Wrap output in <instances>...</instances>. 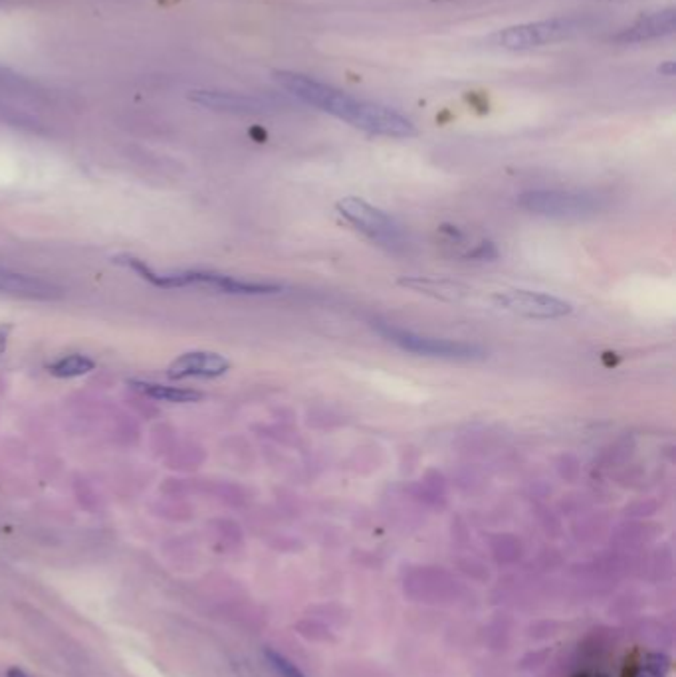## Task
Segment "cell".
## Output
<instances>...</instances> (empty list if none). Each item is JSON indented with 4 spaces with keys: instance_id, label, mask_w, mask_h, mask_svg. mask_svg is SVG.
<instances>
[{
    "instance_id": "cell-1",
    "label": "cell",
    "mask_w": 676,
    "mask_h": 677,
    "mask_svg": "<svg viewBox=\"0 0 676 677\" xmlns=\"http://www.w3.org/2000/svg\"><path fill=\"white\" fill-rule=\"evenodd\" d=\"M274 78L286 91L290 93V96L300 99L302 104L334 115L337 117V120L358 127V129L366 133L381 135V137H395V139L413 137V135L417 133L415 125H413L411 120H407L403 113L395 112V109L387 105L373 104V101H366V99H358L350 96V93H345L334 86H327V83L308 78V75H302V74L278 72Z\"/></svg>"
},
{
    "instance_id": "cell-2",
    "label": "cell",
    "mask_w": 676,
    "mask_h": 677,
    "mask_svg": "<svg viewBox=\"0 0 676 677\" xmlns=\"http://www.w3.org/2000/svg\"><path fill=\"white\" fill-rule=\"evenodd\" d=\"M117 266H123L138 274L141 279L161 290H183V287H199L226 295H274L282 292V285L270 282H250L234 276L218 272H200V269H185V272L159 274L145 261L135 256H115Z\"/></svg>"
},
{
    "instance_id": "cell-3",
    "label": "cell",
    "mask_w": 676,
    "mask_h": 677,
    "mask_svg": "<svg viewBox=\"0 0 676 677\" xmlns=\"http://www.w3.org/2000/svg\"><path fill=\"white\" fill-rule=\"evenodd\" d=\"M373 329L387 343L395 345L397 349L411 354H419V357L444 361H483L486 357V351L483 346L475 343L421 335L415 331H409V329L387 323V321H373Z\"/></svg>"
},
{
    "instance_id": "cell-4",
    "label": "cell",
    "mask_w": 676,
    "mask_h": 677,
    "mask_svg": "<svg viewBox=\"0 0 676 677\" xmlns=\"http://www.w3.org/2000/svg\"><path fill=\"white\" fill-rule=\"evenodd\" d=\"M583 28H586V22L579 19H549L498 30L490 42L504 50H531L576 38Z\"/></svg>"
},
{
    "instance_id": "cell-5",
    "label": "cell",
    "mask_w": 676,
    "mask_h": 677,
    "mask_svg": "<svg viewBox=\"0 0 676 677\" xmlns=\"http://www.w3.org/2000/svg\"><path fill=\"white\" fill-rule=\"evenodd\" d=\"M518 205L530 214L557 220L591 218L603 208V202L593 194L571 191H530L522 194Z\"/></svg>"
},
{
    "instance_id": "cell-6",
    "label": "cell",
    "mask_w": 676,
    "mask_h": 677,
    "mask_svg": "<svg viewBox=\"0 0 676 677\" xmlns=\"http://www.w3.org/2000/svg\"><path fill=\"white\" fill-rule=\"evenodd\" d=\"M337 213L343 220L367 236L371 242L385 246L389 250H399L405 246V234L395 220L385 214L383 210L371 206L369 202L358 197H348L337 202Z\"/></svg>"
},
{
    "instance_id": "cell-7",
    "label": "cell",
    "mask_w": 676,
    "mask_h": 677,
    "mask_svg": "<svg viewBox=\"0 0 676 677\" xmlns=\"http://www.w3.org/2000/svg\"><path fill=\"white\" fill-rule=\"evenodd\" d=\"M492 301L498 307L528 319H560L573 311L570 301L530 290H500L492 295Z\"/></svg>"
},
{
    "instance_id": "cell-8",
    "label": "cell",
    "mask_w": 676,
    "mask_h": 677,
    "mask_svg": "<svg viewBox=\"0 0 676 677\" xmlns=\"http://www.w3.org/2000/svg\"><path fill=\"white\" fill-rule=\"evenodd\" d=\"M228 369H231V361L224 359L223 354L208 351H193L177 357L171 365H169L167 375L173 380L218 378L226 375Z\"/></svg>"
},
{
    "instance_id": "cell-9",
    "label": "cell",
    "mask_w": 676,
    "mask_h": 677,
    "mask_svg": "<svg viewBox=\"0 0 676 677\" xmlns=\"http://www.w3.org/2000/svg\"><path fill=\"white\" fill-rule=\"evenodd\" d=\"M0 293L12 295V298L36 300V301H52L60 300L64 292L62 287L30 274L12 272V269L0 268Z\"/></svg>"
},
{
    "instance_id": "cell-10",
    "label": "cell",
    "mask_w": 676,
    "mask_h": 677,
    "mask_svg": "<svg viewBox=\"0 0 676 677\" xmlns=\"http://www.w3.org/2000/svg\"><path fill=\"white\" fill-rule=\"evenodd\" d=\"M399 285L409 287V290L422 295H430V298L435 300L451 301V303L468 301L472 300V295H475V290H472L470 285L454 282V279H446V277L411 276V277H401Z\"/></svg>"
},
{
    "instance_id": "cell-11",
    "label": "cell",
    "mask_w": 676,
    "mask_h": 677,
    "mask_svg": "<svg viewBox=\"0 0 676 677\" xmlns=\"http://www.w3.org/2000/svg\"><path fill=\"white\" fill-rule=\"evenodd\" d=\"M674 8H664V11L645 14L635 24H631L629 28H625L615 40L623 42V44H639V42L671 36L674 32Z\"/></svg>"
},
{
    "instance_id": "cell-12",
    "label": "cell",
    "mask_w": 676,
    "mask_h": 677,
    "mask_svg": "<svg viewBox=\"0 0 676 677\" xmlns=\"http://www.w3.org/2000/svg\"><path fill=\"white\" fill-rule=\"evenodd\" d=\"M191 99L194 104L223 109V112H234V113H258L266 105L260 99L240 96V93H228V91H194Z\"/></svg>"
},
{
    "instance_id": "cell-13",
    "label": "cell",
    "mask_w": 676,
    "mask_h": 677,
    "mask_svg": "<svg viewBox=\"0 0 676 677\" xmlns=\"http://www.w3.org/2000/svg\"><path fill=\"white\" fill-rule=\"evenodd\" d=\"M130 386L139 394L153 399L157 402H171V404H191L202 401L200 391L194 388H183V386H167L159 383H149V380H131Z\"/></svg>"
},
{
    "instance_id": "cell-14",
    "label": "cell",
    "mask_w": 676,
    "mask_h": 677,
    "mask_svg": "<svg viewBox=\"0 0 676 677\" xmlns=\"http://www.w3.org/2000/svg\"><path fill=\"white\" fill-rule=\"evenodd\" d=\"M96 369V362L91 361L86 354L74 353V354H66V357H60L54 361L52 365H48V372L58 378H75V377H83Z\"/></svg>"
},
{
    "instance_id": "cell-15",
    "label": "cell",
    "mask_w": 676,
    "mask_h": 677,
    "mask_svg": "<svg viewBox=\"0 0 676 677\" xmlns=\"http://www.w3.org/2000/svg\"><path fill=\"white\" fill-rule=\"evenodd\" d=\"M669 672V659L664 656H650L641 664L635 677H664Z\"/></svg>"
},
{
    "instance_id": "cell-16",
    "label": "cell",
    "mask_w": 676,
    "mask_h": 677,
    "mask_svg": "<svg viewBox=\"0 0 676 677\" xmlns=\"http://www.w3.org/2000/svg\"><path fill=\"white\" fill-rule=\"evenodd\" d=\"M266 656H268V662L270 664H272V667H274V670L278 672V673H280L282 677H306V675H303L300 670H298V667H295L292 662H288V659H286L284 656H280V654H276V651H266Z\"/></svg>"
},
{
    "instance_id": "cell-17",
    "label": "cell",
    "mask_w": 676,
    "mask_h": 677,
    "mask_svg": "<svg viewBox=\"0 0 676 677\" xmlns=\"http://www.w3.org/2000/svg\"><path fill=\"white\" fill-rule=\"evenodd\" d=\"M11 333H12V325L0 323V354H3V353L6 351L8 338H11Z\"/></svg>"
},
{
    "instance_id": "cell-18",
    "label": "cell",
    "mask_w": 676,
    "mask_h": 677,
    "mask_svg": "<svg viewBox=\"0 0 676 677\" xmlns=\"http://www.w3.org/2000/svg\"><path fill=\"white\" fill-rule=\"evenodd\" d=\"M8 677H30V675L27 672H22L20 667H11V670H8Z\"/></svg>"
}]
</instances>
